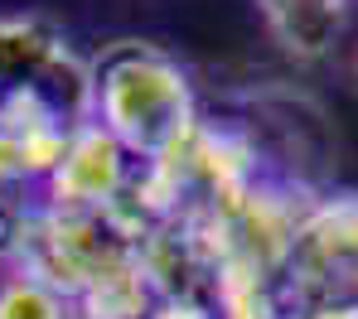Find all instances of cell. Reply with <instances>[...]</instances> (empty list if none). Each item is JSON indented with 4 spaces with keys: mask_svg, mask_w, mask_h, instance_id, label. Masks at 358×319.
<instances>
[{
    "mask_svg": "<svg viewBox=\"0 0 358 319\" xmlns=\"http://www.w3.org/2000/svg\"><path fill=\"white\" fill-rule=\"evenodd\" d=\"M92 121L112 131L136 165H150L170 155L199 121L194 82L155 44H112L92 64Z\"/></svg>",
    "mask_w": 358,
    "mask_h": 319,
    "instance_id": "1",
    "label": "cell"
},
{
    "mask_svg": "<svg viewBox=\"0 0 358 319\" xmlns=\"http://www.w3.org/2000/svg\"><path fill=\"white\" fill-rule=\"evenodd\" d=\"M296 315H358V193H320L276 276Z\"/></svg>",
    "mask_w": 358,
    "mask_h": 319,
    "instance_id": "2",
    "label": "cell"
},
{
    "mask_svg": "<svg viewBox=\"0 0 358 319\" xmlns=\"http://www.w3.org/2000/svg\"><path fill=\"white\" fill-rule=\"evenodd\" d=\"M34 97L68 126L92 121V64L39 15L0 20V102Z\"/></svg>",
    "mask_w": 358,
    "mask_h": 319,
    "instance_id": "3",
    "label": "cell"
},
{
    "mask_svg": "<svg viewBox=\"0 0 358 319\" xmlns=\"http://www.w3.org/2000/svg\"><path fill=\"white\" fill-rule=\"evenodd\" d=\"M131 179H136V160L117 145V135L97 121H83L68 135L63 160L44 179V189H49V208L59 213H107L121 203Z\"/></svg>",
    "mask_w": 358,
    "mask_h": 319,
    "instance_id": "4",
    "label": "cell"
},
{
    "mask_svg": "<svg viewBox=\"0 0 358 319\" xmlns=\"http://www.w3.org/2000/svg\"><path fill=\"white\" fill-rule=\"evenodd\" d=\"M257 5L276 44L300 64L329 59L344 34V15H349V0H257Z\"/></svg>",
    "mask_w": 358,
    "mask_h": 319,
    "instance_id": "5",
    "label": "cell"
},
{
    "mask_svg": "<svg viewBox=\"0 0 358 319\" xmlns=\"http://www.w3.org/2000/svg\"><path fill=\"white\" fill-rule=\"evenodd\" d=\"M155 305H160V300H155V290H150V281H145V271H141V256L97 271V276L78 290V300H73V310L83 319H150Z\"/></svg>",
    "mask_w": 358,
    "mask_h": 319,
    "instance_id": "6",
    "label": "cell"
},
{
    "mask_svg": "<svg viewBox=\"0 0 358 319\" xmlns=\"http://www.w3.org/2000/svg\"><path fill=\"white\" fill-rule=\"evenodd\" d=\"M68 315H73V305L54 285L20 276V271L0 281V319H68Z\"/></svg>",
    "mask_w": 358,
    "mask_h": 319,
    "instance_id": "7",
    "label": "cell"
},
{
    "mask_svg": "<svg viewBox=\"0 0 358 319\" xmlns=\"http://www.w3.org/2000/svg\"><path fill=\"white\" fill-rule=\"evenodd\" d=\"M10 223H15V213L0 208V256H5V242H10Z\"/></svg>",
    "mask_w": 358,
    "mask_h": 319,
    "instance_id": "8",
    "label": "cell"
}]
</instances>
